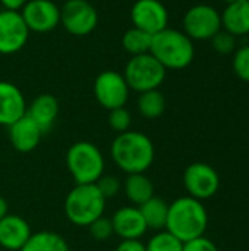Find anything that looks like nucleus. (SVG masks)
Returning a JSON list of instances; mask_svg holds the SVG:
<instances>
[{"instance_id": "33", "label": "nucleus", "mask_w": 249, "mask_h": 251, "mask_svg": "<svg viewBox=\"0 0 249 251\" xmlns=\"http://www.w3.org/2000/svg\"><path fill=\"white\" fill-rule=\"evenodd\" d=\"M28 0H0V4L6 10H16L19 12Z\"/></svg>"}, {"instance_id": "9", "label": "nucleus", "mask_w": 249, "mask_h": 251, "mask_svg": "<svg viewBox=\"0 0 249 251\" xmlns=\"http://www.w3.org/2000/svg\"><path fill=\"white\" fill-rule=\"evenodd\" d=\"M131 88L128 87L123 74L116 71H104L94 81V96L98 104L107 110L125 107L129 99Z\"/></svg>"}, {"instance_id": "23", "label": "nucleus", "mask_w": 249, "mask_h": 251, "mask_svg": "<svg viewBox=\"0 0 249 251\" xmlns=\"http://www.w3.org/2000/svg\"><path fill=\"white\" fill-rule=\"evenodd\" d=\"M138 112L145 119H157L166 110V97L160 90H150L145 93H139L136 100Z\"/></svg>"}, {"instance_id": "11", "label": "nucleus", "mask_w": 249, "mask_h": 251, "mask_svg": "<svg viewBox=\"0 0 249 251\" xmlns=\"http://www.w3.org/2000/svg\"><path fill=\"white\" fill-rule=\"evenodd\" d=\"M19 12L29 32L45 34L60 24V7L51 0H28Z\"/></svg>"}, {"instance_id": "3", "label": "nucleus", "mask_w": 249, "mask_h": 251, "mask_svg": "<svg viewBox=\"0 0 249 251\" xmlns=\"http://www.w3.org/2000/svg\"><path fill=\"white\" fill-rule=\"evenodd\" d=\"M150 53L166 69H185L195 57L194 41L183 32L175 28H164L153 35Z\"/></svg>"}, {"instance_id": "1", "label": "nucleus", "mask_w": 249, "mask_h": 251, "mask_svg": "<svg viewBox=\"0 0 249 251\" xmlns=\"http://www.w3.org/2000/svg\"><path fill=\"white\" fill-rule=\"evenodd\" d=\"M110 154L116 166L125 174H145L154 162L156 149L148 135L129 129L116 135Z\"/></svg>"}, {"instance_id": "14", "label": "nucleus", "mask_w": 249, "mask_h": 251, "mask_svg": "<svg viewBox=\"0 0 249 251\" xmlns=\"http://www.w3.org/2000/svg\"><path fill=\"white\" fill-rule=\"evenodd\" d=\"M9 141L19 153H29L37 149L44 132L41 128L25 113L10 126H7Z\"/></svg>"}, {"instance_id": "17", "label": "nucleus", "mask_w": 249, "mask_h": 251, "mask_svg": "<svg viewBox=\"0 0 249 251\" xmlns=\"http://www.w3.org/2000/svg\"><path fill=\"white\" fill-rule=\"evenodd\" d=\"M29 224L19 215L7 213L0 221V247L7 251H19L31 237Z\"/></svg>"}, {"instance_id": "20", "label": "nucleus", "mask_w": 249, "mask_h": 251, "mask_svg": "<svg viewBox=\"0 0 249 251\" xmlns=\"http://www.w3.org/2000/svg\"><path fill=\"white\" fill-rule=\"evenodd\" d=\"M142 219L147 225V229L163 231L166 229L167 215H169V203H166L161 197L153 196L150 200L138 206Z\"/></svg>"}, {"instance_id": "13", "label": "nucleus", "mask_w": 249, "mask_h": 251, "mask_svg": "<svg viewBox=\"0 0 249 251\" xmlns=\"http://www.w3.org/2000/svg\"><path fill=\"white\" fill-rule=\"evenodd\" d=\"M131 22L151 35L167 28L169 10L160 0H136L131 7Z\"/></svg>"}, {"instance_id": "21", "label": "nucleus", "mask_w": 249, "mask_h": 251, "mask_svg": "<svg viewBox=\"0 0 249 251\" xmlns=\"http://www.w3.org/2000/svg\"><path fill=\"white\" fill-rule=\"evenodd\" d=\"M126 199L136 207L154 196V185L145 174H131L123 182Z\"/></svg>"}, {"instance_id": "8", "label": "nucleus", "mask_w": 249, "mask_h": 251, "mask_svg": "<svg viewBox=\"0 0 249 251\" xmlns=\"http://www.w3.org/2000/svg\"><path fill=\"white\" fill-rule=\"evenodd\" d=\"M62 26L75 37L91 34L98 24V13L88 0H68L60 7Z\"/></svg>"}, {"instance_id": "25", "label": "nucleus", "mask_w": 249, "mask_h": 251, "mask_svg": "<svg viewBox=\"0 0 249 251\" xmlns=\"http://www.w3.org/2000/svg\"><path fill=\"white\" fill-rule=\"evenodd\" d=\"M145 249L147 251H182L183 243L169 231L163 229L150 238V241L145 244Z\"/></svg>"}, {"instance_id": "18", "label": "nucleus", "mask_w": 249, "mask_h": 251, "mask_svg": "<svg viewBox=\"0 0 249 251\" xmlns=\"http://www.w3.org/2000/svg\"><path fill=\"white\" fill-rule=\"evenodd\" d=\"M59 101L53 94H40L35 97L31 104L26 107V115L41 128V131L45 134L48 132L57 116H59Z\"/></svg>"}, {"instance_id": "35", "label": "nucleus", "mask_w": 249, "mask_h": 251, "mask_svg": "<svg viewBox=\"0 0 249 251\" xmlns=\"http://www.w3.org/2000/svg\"><path fill=\"white\" fill-rule=\"evenodd\" d=\"M225 3L227 4H232V3H238V1H248V0H223Z\"/></svg>"}, {"instance_id": "31", "label": "nucleus", "mask_w": 249, "mask_h": 251, "mask_svg": "<svg viewBox=\"0 0 249 251\" xmlns=\"http://www.w3.org/2000/svg\"><path fill=\"white\" fill-rule=\"evenodd\" d=\"M182 251H219V249L211 240L205 237H200V238L183 243Z\"/></svg>"}, {"instance_id": "16", "label": "nucleus", "mask_w": 249, "mask_h": 251, "mask_svg": "<svg viewBox=\"0 0 249 251\" xmlns=\"http://www.w3.org/2000/svg\"><path fill=\"white\" fill-rule=\"evenodd\" d=\"M112 224L114 234L122 240H141L148 231L136 206H125L116 210Z\"/></svg>"}, {"instance_id": "28", "label": "nucleus", "mask_w": 249, "mask_h": 251, "mask_svg": "<svg viewBox=\"0 0 249 251\" xmlns=\"http://www.w3.org/2000/svg\"><path fill=\"white\" fill-rule=\"evenodd\" d=\"M91 237L97 241H106L109 240L114 231H113V224H112V219L106 218L104 215L98 219H95L90 226H87Z\"/></svg>"}, {"instance_id": "30", "label": "nucleus", "mask_w": 249, "mask_h": 251, "mask_svg": "<svg viewBox=\"0 0 249 251\" xmlns=\"http://www.w3.org/2000/svg\"><path fill=\"white\" fill-rule=\"evenodd\" d=\"M98 191L101 193V196L109 200V199H113L119 190H120V181L114 176V175H103L97 182H95Z\"/></svg>"}, {"instance_id": "10", "label": "nucleus", "mask_w": 249, "mask_h": 251, "mask_svg": "<svg viewBox=\"0 0 249 251\" xmlns=\"http://www.w3.org/2000/svg\"><path fill=\"white\" fill-rule=\"evenodd\" d=\"M183 185L189 197L203 201L217 194L220 188V176L208 163L195 162L185 169Z\"/></svg>"}, {"instance_id": "4", "label": "nucleus", "mask_w": 249, "mask_h": 251, "mask_svg": "<svg viewBox=\"0 0 249 251\" xmlns=\"http://www.w3.org/2000/svg\"><path fill=\"white\" fill-rule=\"evenodd\" d=\"M106 199L95 184H76L65 200V215L76 226H90L106 210Z\"/></svg>"}, {"instance_id": "7", "label": "nucleus", "mask_w": 249, "mask_h": 251, "mask_svg": "<svg viewBox=\"0 0 249 251\" xmlns=\"http://www.w3.org/2000/svg\"><path fill=\"white\" fill-rule=\"evenodd\" d=\"M222 29V16L219 10L207 3H200L183 15V32L194 41L211 40Z\"/></svg>"}, {"instance_id": "19", "label": "nucleus", "mask_w": 249, "mask_h": 251, "mask_svg": "<svg viewBox=\"0 0 249 251\" xmlns=\"http://www.w3.org/2000/svg\"><path fill=\"white\" fill-rule=\"evenodd\" d=\"M222 16V29L235 37L249 34V0L227 4Z\"/></svg>"}, {"instance_id": "27", "label": "nucleus", "mask_w": 249, "mask_h": 251, "mask_svg": "<svg viewBox=\"0 0 249 251\" xmlns=\"http://www.w3.org/2000/svg\"><path fill=\"white\" fill-rule=\"evenodd\" d=\"M233 71L239 79L249 82V44L239 47L235 51Z\"/></svg>"}, {"instance_id": "6", "label": "nucleus", "mask_w": 249, "mask_h": 251, "mask_svg": "<svg viewBox=\"0 0 249 251\" xmlns=\"http://www.w3.org/2000/svg\"><path fill=\"white\" fill-rule=\"evenodd\" d=\"M167 69L151 54L131 56L125 65L123 76L131 91L145 93L150 90H158L166 79Z\"/></svg>"}, {"instance_id": "24", "label": "nucleus", "mask_w": 249, "mask_h": 251, "mask_svg": "<svg viewBox=\"0 0 249 251\" xmlns=\"http://www.w3.org/2000/svg\"><path fill=\"white\" fill-rule=\"evenodd\" d=\"M151 41H153L151 34H148L142 29H138L135 26L129 28L122 37V46L131 56L150 53Z\"/></svg>"}, {"instance_id": "2", "label": "nucleus", "mask_w": 249, "mask_h": 251, "mask_svg": "<svg viewBox=\"0 0 249 251\" xmlns=\"http://www.w3.org/2000/svg\"><path fill=\"white\" fill-rule=\"evenodd\" d=\"M207 226L208 213L200 200L185 196L169 204L166 231L182 243L204 237Z\"/></svg>"}, {"instance_id": "32", "label": "nucleus", "mask_w": 249, "mask_h": 251, "mask_svg": "<svg viewBox=\"0 0 249 251\" xmlns=\"http://www.w3.org/2000/svg\"><path fill=\"white\" fill-rule=\"evenodd\" d=\"M116 251H147V249L141 240H122Z\"/></svg>"}, {"instance_id": "15", "label": "nucleus", "mask_w": 249, "mask_h": 251, "mask_svg": "<svg viewBox=\"0 0 249 251\" xmlns=\"http://www.w3.org/2000/svg\"><path fill=\"white\" fill-rule=\"evenodd\" d=\"M23 93L9 81H0V125L10 126L26 113Z\"/></svg>"}, {"instance_id": "29", "label": "nucleus", "mask_w": 249, "mask_h": 251, "mask_svg": "<svg viewBox=\"0 0 249 251\" xmlns=\"http://www.w3.org/2000/svg\"><path fill=\"white\" fill-rule=\"evenodd\" d=\"M211 46L213 49L220 53V54H229L235 51L236 49V37L229 34L225 29H220L213 38H211Z\"/></svg>"}, {"instance_id": "5", "label": "nucleus", "mask_w": 249, "mask_h": 251, "mask_svg": "<svg viewBox=\"0 0 249 251\" xmlns=\"http://www.w3.org/2000/svg\"><path fill=\"white\" fill-rule=\"evenodd\" d=\"M66 168L75 184H95L104 175V156L95 144L78 141L66 153Z\"/></svg>"}, {"instance_id": "22", "label": "nucleus", "mask_w": 249, "mask_h": 251, "mask_svg": "<svg viewBox=\"0 0 249 251\" xmlns=\"http://www.w3.org/2000/svg\"><path fill=\"white\" fill-rule=\"evenodd\" d=\"M19 251H69V244L57 232L40 231L31 234L29 240Z\"/></svg>"}, {"instance_id": "12", "label": "nucleus", "mask_w": 249, "mask_h": 251, "mask_svg": "<svg viewBox=\"0 0 249 251\" xmlns=\"http://www.w3.org/2000/svg\"><path fill=\"white\" fill-rule=\"evenodd\" d=\"M29 38V29L25 25L21 12L0 10V54L9 56L21 51Z\"/></svg>"}, {"instance_id": "34", "label": "nucleus", "mask_w": 249, "mask_h": 251, "mask_svg": "<svg viewBox=\"0 0 249 251\" xmlns=\"http://www.w3.org/2000/svg\"><path fill=\"white\" fill-rule=\"evenodd\" d=\"M9 213V206H7V201L0 196V221Z\"/></svg>"}, {"instance_id": "26", "label": "nucleus", "mask_w": 249, "mask_h": 251, "mask_svg": "<svg viewBox=\"0 0 249 251\" xmlns=\"http://www.w3.org/2000/svg\"><path fill=\"white\" fill-rule=\"evenodd\" d=\"M131 122H132V116L126 107H117V109L110 110L109 113V125L117 134L129 131Z\"/></svg>"}]
</instances>
